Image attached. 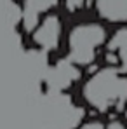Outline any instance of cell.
Masks as SVG:
<instances>
[{"instance_id": "cell-1", "label": "cell", "mask_w": 127, "mask_h": 129, "mask_svg": "<svg viewBox=\"0 0 127 129\" xmlns=\"http://www.w3.org/2000/svg\"><path fill=\"white\" fill-rule=\"evenodd\" d=\"M84 98L99 112L122 110L127 103V77L117 68H103L85 82Z\"/></svg>"}, {"instance_id": "cell-2", "label": "cell", "mask_w": 127, "mask_h": 129, "mask_svg": "<svg viewBox=\"0 0 127 129\" xmlns=\"http://www.w3.org/2000/svg\"><path fill=\"white\" fill-rule=\"evenodd\" d=\"M106 31L101 24H78L71 30L68 37V61L73 64H92L96 59V51L105 44Z\"/></svg>"}, {"instance_id": "cell-3", "label": "cell", "mask_w": 127, "mask_h": 129, "mask_svg": "<svg viewBox=\"0 0 127 129\" xmlns=\"http://www.w3.org/2000/svg\"><path fill=\"white\" fill-rule=\"evenodd\" d=\"M84 115V108L73 105L63 92H51L45 112V129H77Z\"/></svg>"}, {"instance_id": "cell-4", "label": "cell", "mask_w": 127, "mask_h": 129, "mask_svg": "<svg viewBox=\"0 0 127 129\" xmlns=\"http://www.w3.org/2000/svg\"><path fill=\"white\" fill-rule=\"evenodd\" d=\"M33 33V40L35 44L45 51L51 52L58 47L59 44V35H61V21L58 16H47L40 24H37V28L31 31Z\"/></svg>"}, {"instance_id": "cell-5", "label": "cell", "mask_w": 127, "mask_h": 129, "mask_svg": "<svg viewBox=\"0 0 127 129\" xmlns=\"http://www.w3.org/2000/svg\"><path fill=\"white\" fill-rule=\"evenodd\" d=\"M78 77H80V72L75 68V64L64 59V61H59L51 70V73L47 77V84H49L51 92H61L71 82L78 80Z\"/></svg>"}, {"instance_id": "cell-6", "label": "cell", "mask_w": 127, "mask_h": 129, "mask_svg": "<svg viewBox=\"0 0 127 129\" xmlns=\"http://www.w3.org/2000/svg\"><path fill=\"white\" fill-rule=\"evenodd\" d=\"M58 4V0H24L21 7V23L24 31L31 33L40 19V14L52 9Z\"/></svg>"}, {"instance_id": "cell-7", "label": "cell", "mask_w": 127, "mask_h": 129, "mask_svg": "<svg viewBox=\"0 0 127 129\" xmlns=\"http://www.w3.org/2000/svg\"><path fill=\"white\" fill-rule=\"evenodd\" d=\"M96 7L108 21H127V0H96Z\"/></svg>"}, {"instance_id": "cell-8", "label": "cell", "mask_w": 127, "mask_h": 129, "mask_svg": "<svg viewBox=\"0 0 127 129\" xmlns=\"http://www.w3.org/2000/svg\"><path fill=\"white\" fill-rule=\"evenodd\" d=\"M127 47V28H120L117 30V33L110 39L108 42V51L110 52H117Z\"/></svg>"}, {"instance_id": "cell-9", "label": "cell", "mask_w": 127, "mask_h": 129, "mask_svg": "<svg viewBox=\"0 0 127 129\" xmlns=\"http://www.w3.org/2000/svg\"><path fill=\"white\" fill-rule=\"evenodd\" d=\"M118 61L122 63V73H127V47L118 51Z\"/></svg>"}, {"instance_id": "cell-10", "label": "cell", "mask_w": 127, "mask_h": 129, "mask_svg": "<svg viewBox=\"0 0 127 129\" xmlns=\"http://www.w3.org/2000/svg\"><path fill=\"white\" fill-rule=\"evenodd\" d=\"M84 2L85 0H66V7H68V11H77L84 5Z\"/></svg>"}, {"instance_id": "cell-11", "label": "cell", "mask_w": 127, "mask_h": 129, "mask_svg": "<svg viewBox=\"0 0 127 129\" xmlns=\"http://www.w3.org/2000/svg\"><path fill=\"white\" fill-rule=\"evenodd\" d=\"M105 129H125V126L120 122V120H111L110 124H106Z\"/></svg>"}, {"instance_id": "cell-12", "label": "cell", "mask_w": 127, "mask_h": 129, "mask_svg": "<svg viewBox=\"0 0 127 129\" xmlns=\"http://www.w3.org/2000/svg\"><path fill=\"white\" fill-rule=\"evenodd\" d=\"M78 129H105V126L99 124V122H89V124H85V126H82Z\"/></svg>"}, {"instance_id": "cell-13", "label": "cell", "mask_w": 127, "mask_h": 129, "mask_svg": "<svg viewBox=\"0 0 127 129\" xmlns=\"http://www.w3.org/2000/svg\"><path fill=\"white\" fill-rule=\"evenodd\" d=\"M106 59H108L110 63H117V61H118V56H117V54H113V52H108Z\"/></svg>"}]
</instances>
